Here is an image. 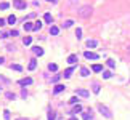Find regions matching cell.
Here are the masks:
<instances>
[{"mask_svg":"<svg viewBox=\"0 0 130 120\" xmlns=\"http://www.w3.org/2000/svg\"><path fill=\"white\" fill-rule=\"evenodd\" d=\"M84 56L87 58V59H98V58H100V54H98V53H93V51H85Z\"/></svg>","mask_w":130,"mask_h":120,"instance_id":"obj_4","label":"cell"},{"mask_svg":"<svg viewBox=\"0 0 130 120\" xmlns=\"http://www.w3.org/2000/svg\"><path fill=\"white\" fill-rule=\"evenodd\" d=\"M6 8H10V3H6V2L0 3V10H6Z\"/></svg>","mask_w":130,"mask_h":120,"instance_id":"obj_26","label":"cell"},{"mask_svg":"<svg viewBox=\"0 0 130 120\" xmlns=\"http://www.w3.org/2000/svg\"><path fill=\"white\" fill-rule=\"evenodd\" d=\"M32 82H34V80H32L31 77H26V78H21L18 83L21 85V87H26V85H32Z\"/></svg>","mask_w":130,"mask_h":120,"instance_id":"obj_5","label":"cell"},{"mask_svg":"<svg viewBox=\"0 0 130 120\" xmlns=\"http://www.w3.org/2000/svg\"><path fill=\"white\" fill-rule=\"evenodd\" d=\"M6 50H8V51H15V47H13V45H8V47H6Z\"/></svg>","mask_w":130,"mask_h":120,"instance_id":"obj_36","label":"cell"},{"mask_svg":"<svg viewBox=\"0 0 130 120\" xmlns=\"http://www.w3.org/2000/svg\"><path fill=\"white\" fill-rule=\"evenodd\" d=\"M50 34H52V35H58V34H60V27L58 26H52L50 27Z\"/></svg>","mask_w":130,"mask_h":120,"instance_id":"obj_12","label":"cell"},{"mask_svg":"<svg viewBox=\"0 0 130 120\" xmlns=\"http://www.w3.org/2000/svg\"><path fill=\"white\" fill-rule=\"evenodd\" d=\"M5 96H6V98H8V99H11V101H13V99L16 98V95H15V93H11V91H8V93H6Z\"/></svg>","mask_w":130,"mask_h":120,"instance_id":"obj_28","label":"cell"},{"mask_svg":"<svg viewBox=\"0 0 130 120\" xmlns=\"http://www.w3.org/2000/svg\"><path fill=\"white\" fill-rule=\"evenodd\" d=\"M34 29V24L31 23H24V30H32Z\"/></svg>","mask_w":130,"mask_h":120,"instance_id":"obj_23","label":"cell"},{"mask_svg":"<svg viewBox=\"0 0 130 120\" xmlns=\"http://www.w3.org/2000/svg\"><path fill=\"white\" fill-rule=\"evenodd\" d=\"M111 75H112L111 71H103V77L104 78H111Z\"/></svg>","mask_w":130,"mask_h":120,"instance_id":"obj_29","label":"cell"},{"mask_svg":"<svg viewBox=\"0 0 130 120\" xmlns=\"http://www.w3.org/2000/svg\"><path fill=\"white\" fill-rule=\"evenodd\" d=\"M21 96H23V98H26V96H27V91H26V90H23V93H21Z\"/></svg>","mask_w":130,"mask_h":120,"instance_id":"obj_40","label":"cell"},{"mask_svg":"<svg viewBox=\"0 0 130 120\" xmlns=\"http://www.w3.org/2000/svg\"><path fill=\"white\" fill-rule=\"evenodd\" d=\"M6 21H8V24H11V26H13V24H15V23H16V16H15V15H11V16H8V19H6Z\"/></svg>","mask_w":130,"mask_h":120,"instance_id":"obj_22","label":"cell"},{"mask_svg":"<svg viewBox=\"0 0 130 120\" xmlns=\"http://www.w3.org/2000/svg\"><path fill=\"white\" fill-rule=\"evenodd\" d=\"M82 119H84V120H92V119H93V114H92V111L84 112V114H82Z\"/></svg>","mask_w":130,"mask_h":120,"instance_id":"obj_9","label":"cell"},{"mask_svg":"<svg viewBox=\"0 0 130 120\" xmlns=\"http://www.w3.org/2000/svg\"><path fill=\"white\" fill-rule=\"evenodd\" d=\"M67 63L69 64H76L77 63V54H69V56H67Z\"/></svg>","mask_w":130,"mask_h":120,"instance_id":"obj_10","label":"cell"},{"mask_svg":"<svg viewBox=\"0 0 130 120\" xmlns=\"http://www.w3.org/2000/svg\"><path fill=\"white\" fill-rule=\"evenodd\" d=\"M88 74H90V71H88L87 67H82V69H80V75H82V77H87Z\"/></svg>","mask_w":130,"mask_h":120,"instance_id":"obj_20","label":"cell"},{"mask_svg":"<svg viewBox=\"0 0 130 120\" xmlns=\"http://www.w3.org/2000/svg\"><path fill=\"white\" fill-rule=\"evenodd\" d=\"M58 80H60V75H55V77L52 78V82H53V83H56Z\"/></svg>","mask_w":130,"mask_h":120,"instance_id":"obj_35","label":"cell"},{"mask_svg":"<svg viewBox=\"0 0 130 120\" xmlns=\"http://www.w3.org/2000/svg\"><path fill=\"white\" fill-rule=\"evenodd\" d=\"M92 13H93V8H92L90 5H84L79 10V16H80V18H90Z\"/></svg>","mask_w":130,"mask_h":120,"instance_id":"obj_1","label":"cell"},{"mask_svg":"<svg viewBox=\"0 0 130 120\" xmlns=\"http://www.w3.org/2000/svg\"><path fill=\"white\" fill-rule=\"evenodd\" d=\"M72 19H67V21L66 23H63V27H71V26H72Z\"/></svg>","mask_w":130,"mask_h":120,"instance_id":"obj_27","label":"cell"},{"mask_svg":"<svg viewBox=\"0 0 130 120\" xmlns=\"http://www.w3.org/2000/svg\"><path fill=\"white\" fill-rule=\"evenodd\" d=\"M47 2H52V3H56L58 0H47Z\"/></svg>","mask_w":130,"mask_h":120,"instance_id":"obj_41","label":"cell"},{"mask_svg":"<svg viewBox=\"0 0 130 120\" xmlns=\"http://www.w3.org/2000/svg\"><path fill=\"white\" fill-rule=\"evenodd\" d=\"M69 120H77V119H76V117H71V119H69Z\"/></svg>","mask_w":130,"mask_h":120,"instance_id":"obj_44","label":"cell"},{"mask_svg":"<svg viewBox=\"0 0 130 120\" xmlns=\"http://www.w3.org/2000/svg\"><path fill=\"white\" fill-rule=\"evenodd\" d=\"M13 6H15L16 10H26V2L24 0H13Z\"/></svg>","mask_w":130,"mask_h":120,"instance_id":"obj_3","label":"cell"},{"mask_svg":"<svg viewBox=\"0 0 130 120\" xmlns=\"http://www.w3.org/2000/svg\"><path fill=\"white\" fill-rule=\"evenodd\" d=\"M72 72H74V67H69V69H66V71H64V74H63V75H64V78H69Z\"/></svg>","mask_w":130,"mask_h":120,"instance_id":"obj_16","label":"cell"},{"mask_svg":"<svg viewBox=\"0 0 130 120\" xmlns=\"http://www.w3.org/2000/svg\"><path fill=\"white\" fill-rule=\"evenodd\" d=\"M48 71H52V72H56V71H58V66H56L55 63H50V64H48Z\"/></svg>","mask_w":130,"mask_h":120,"instance_id":"obj_19","label":"cell"},{"mask_svg":"<svg viewBox=\"0 0 130 120\" xmlns=\"http://www.w3.org/2000/svg\"><path fill=\"white\" fill-rule=\"evenodd\" d=\"M2 37H3V39H6V37H10V32H3V34H2Z\"/></svg>","mask_w":130,"mask_h":120,"instance_id":"obj_38","label":"cell"},{"mask_svg":"<svg viewBox=\"0 0 130 120\" xmlns=\"http://www.w3.org/2000/svg\"><path fill=\"white\" fill-rule=\"evenodd\" d=\"M31 42H32V39H31V37H24V40H23V43H24V45H31Z\"/></svg>","mask_w":130,"mask_h":120,"instance_id":"obj_30","label":"cell"},{"mask_svg":"<svg viewBox=\"0 0 130 120\" xmlns=\"http://www.w3.org/2000/svg\"><path fill=\"white\" fill-rule=\"evenodd\" d=\"M76 37H77V39H82V29H80V27H77V30H76Z\"/></svg>","mask_w":130,"mask_h":120,"instance_id":"obj_31","label":"cell"},{"mask_svg":"<svg viewBox=\"0 0 130 120\" xmlns=\"http://www.w3.org/2000/svg\"><path fill=\"white\" fill-rule=\"evenodd\" d=\"M69 102H71V104H76V102H79V98H77V96H72V98L69 99Z\"/></svg>","mask_w":130,"mask_h":120,"instance_id":"obj_33","label":"cell"},{"mask_svg":"<svg viewBox=\"0 0 130 120\" xmlns=\"http://www.w3.org/2000/svg\"><path fill=\"white\" fill-rule=\"evenodd\" d=\"M98 111L101 112V115H104L106 119H112V114H111V111H109L106 106H103V104H98Z\"/></svg>","mask_w":130,"mask_h":120,"instance_id":"obj_2","label":"cell"},{"mask_svg":"<svg viewBox=\"0 0 130 120\" xmlns=\"http://www.w3.org/2000/svg\"><path fill=\"white\" fill-rule=\"evenodd\" d=\"M79 112H82V106L80 104H79V102H77V106H74V107H72V111H71V114H79Z\"/></svg>","mask_w":130,"mask_h":120,"instance_id":"obj_11","label":"cell"},{"mask_svg":"<svg viewBox=\"0 0 130 120\" xmlns=\"http://www.w3.org/2000/svg\"><path fill=\"white\" fill-rule=\"evenodd\" d=\"M37 67V61L35 59H31V63H29V66H27V69L29 71H34Z\"/></svg>","mask_w":130,"mask_h":120,"instance_id":"obj_14","label":"cell"},{"mask_svg":"<svg viewBox=\"0 0 130 120\" xmlns=\"http://www.w3.org/2000/svg\"><path fill=\"white\" fill-rule=\"evenodd\" d=\"M11 69H13V71H18V72H21V71H23V67L19 66V64H11Z\"/></svg>","mask_w":130,"mask_h":120,"instance_id":"obj_25","label":"cell"},{"mask_svg":"<svg viewBox=\"0 0 130 120\" xmlns=\"http://www.w3.org/2000/svg\"><path fill=\"white\" fill-rule=\"evenodd\" d=\"M3 117H5L6 120H10V111H5V112H3Z\"/></svg>","mask_w":130,"mask_h":120,"instance_id":"obj_34","label":"cell"},{"mask_svg":"<svg viewBox=\"0 0 130 120\" xmlns=\"http://www.w3.org/2000/svg\"><path fill=\"white\" fill-rule=\"evenodd\" d=\"M3 61H5V59H3V58L0 56V64H3Z\"/></svg>","mask_w":130,"mask_h":120,"instance_id":"obj_42","label":"cell"},{"mask_svg":"<svg viewBox=\"0 0 130 120\" xmlns=\"http://www.w3.org/2000/svg\"><path fill=\"white\" fill-rule=\"evenodd\" d=\"M47 119H48V120H55V119H56V114H55L53 111H50L48 115H47Z\"/></svg>","mask_w":130,"mask_h":120,"instance_id":"obj_24","label":"cell"},{"mask_svg":"<svg viewBox=\"0 0 130 120\" xmlns=\"http://www.w3.org/2000/svg\"><path fill=\"white\" fill-rule=\"evenodd\" d=\"M76 95L82 96V98H88V96H90V93H88L87 90H76Z\"/></svg>","mask_w":130,"mask_h":120,"instance_id":"obj_7","label":"cell"},{"mask_svg":"<svg viewBox=\"0 0 130 120\" xmlns=\"http://www.w3.org/2000/svg\"><path fill=\"white\" fill-rule=\"evenodd\" d=\"M85 45H87L88 48H97V45H98V42H97V40H90V39H88L87 42H85Z\"/></svg>","mask_w":130,"mask_h":120,"instance_id":"obj_8","label":"cell"},{"mask_svg":"<svg viewBox=\"0 0 130 120\" xmlns=\"http://www.w3.org/2000/svg\"><path fill=\"white\" fill-rule=\"evenodd\" d=\"M10 35H13V37H16V35H18V30H11V32H10Z\"/></svg>","mask_w":130,"mask_h":120,"instance_id":"obj_37","label":"cell"},{"mask_svg":"<svg viewBox=\"0 0 130 120\" xmlns=\"http://www.w3.org/2000/svg\"><path fill=\"white\" fill-rule=\"evenodd\" d=\"M100 91H101L100 83H97V82H95V83H93V93H100Z\"/></svg>","mask_w":130,"mask_h":120,"instance_id":"obj_18","label":"cell"},{"mask_svg":"<svg viewBox=\"0 0 130 120\" xmlns=\"http://www.w3.org/2000/svg\"><path fill=\"white\" fill-rule=\"evenodd\" d=\"M5 24H6V23H5V19H2V18H0V27H2V26H5Z\"/></svg>","mask_w":130,"mask_h":120,"instance_id":"obj_39","label":"cell"},{"mask_svg":"<svg viewBox=\"0 0 130 120\" xmlns=\"http://www.w3.org/2000/svg\"><path fill=\"white\" fill-rule=\"evenodd\" d=\"M92 71L93 72H101L103 71V66H101V64H93V66H92Z\"/></svg>","mask_w":130,"mask_h":120,"instance_id":"obj_15","label":"cell"},{"mask_svg":"<svg viewBox=\"0 0 130 120\" xmlns=\"http://www.w3.org/2000/svg\"><path fill=\"white\" fill-rule=\"evenodd\" d=\"M43 21H45V23H50V24H52V21H53L52 15H50V13H45V15H43Z\"/></svg>","mask_w":130,"mask_h":120,"instance_id":"obj_17","label":"cell"},{"mask_svg":"<svg viewBox=\"0 0 130 120\" xmlns=\"http://www.w3.org/2000/svg\"><path fill=\"white\" fill-rule=\"evenodd\" d=\"M42 29V21H35V24H34V29L32 30H40Z\"/></svg>","mask_w":130,"mask_h":120,"instance_id":"obj_21","label":"cell"},{"mask_svg":"<svg viewBox=\"0 0 130 120\" xmlns=\"http://www.w3.org/2000/svg\"><path fill=\"white\" fill-rule=\"evenodd\" d=\"M16 120H27V119H24V117H19V119H16Z\"/></svg>","mask_w":130,"mask_h":120,"instance_id":"obj_43","label":"cell"},{"mask_svg":"<svg viewBox=\"0 0 130 120\" xmlns=\"http://www.w3.org/2000/svg\"><path fill=\"white\" fill-rule=\"evenodd\" d=\"M64 90H66V87H64V85H61V83H58V85H55L53 93H55V95H58V93H61V91H64Z\"/></svg>","mask_w":130,"mask_h":120,"instance_id":"obj_6","label":"cell"},{"mask_svg":"<svg viewBox=\"0 0 130 120\" xmlns=\"http://www.w3.org/2000/svg\"><path fill=\"white\" fill-rule=\"evenodd\" d=\"M32 51L37 54V56H42V54H43V50H42L40 47H34V48H32Z\"/></svg>","mask_w":130,"mask_h":120,"instance_id":"obj_13","label":"cell"},{"mask_svg":"<svg viewBox=\"0 0 130 120\" xmlns=\"http://www.w3.org/2000/svg\"><path fill=\"white\" fill-rule=\"evenodd\" d=\"M106 64H108L109 67H116V63H114L112 59H108V61H106Z\"/></svg>","mask_w":130,"mask_h":120,"instance_id":"obj_32","label":"cell"}]
</instances>
